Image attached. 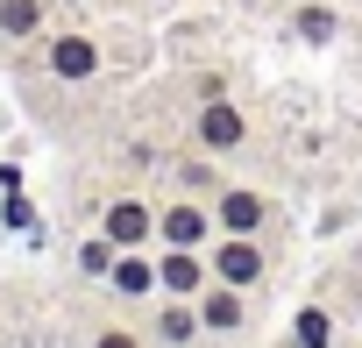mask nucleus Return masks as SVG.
Masks as SVG:
<instances>
[{
    "instance_id": "1",
    "label": "nucleus",
    "mask_w": 362,
    "mask_h": 348,
    "mask_svg": "<svg viewBox=\"0 0 362 348\" xmlns=\"http://www.w3.org/2000/svg\"><path fill=\"white\" fill-rule=\"evenodd\" d=\"M249 142V114L228 100V86L221 79H199V107H192V149H206V156H235Z\"/></svg>"
},
{
    "instance_id": "2",
    "label": "nucleus",
    "mask_w": 362,
    "mask_h": 348,
    "mask_svg": "<svg viewBox=\"0 0 362 348\" xmlns=\"http://www.w3.org/2000/svg\"><path fill=\"white\" fill-rule=\"evenodd\" d=\"M206 263H214V284H235V291L270 284V242L263 235H214Z\"/></svg>"
},
{
    "instance_id": "3",
    "label": "nucleus",
    "mask_w": 362,
    "mask_h": 348,
    "mask_svg": "<svg viewBox=\"0 0 362 348\" xmlns=\"http://www.w3.org/2000/svg\"><path fill=\"white\" fill-rule=\"evenodd\" d=\"M214 228H221V235H270V228H277V199H270L263 185H235V178H228V185L214 192Z\"/></svg>"
},
{
    "instance_id": "4",
    "label": "nucleus",
    "mask_w": 362,
    "mask_h": 348,
    "mask_svg": "<svg viewBox=\"0 0 362 348\" xmlns=\"http://www.w3.org/2000/svg\"><path fill=\"white\" fill-rule=\"evenodd\" d=\"M100 64H107L100 36H86V29H57V36H43V71H50L57 86H86V79H100Z\"/></svg>"
},
{
    "instance_id": "5",
    "label": "nucleus",
    "mask_w": 362,
    "mask_h": 348,
    "mask_svg": "<svg viewBox=\"0 0 362 348\" xmlns=\"http://www.w3.org/2000/svg\"><path fill=\"white\" fill-rule=\"evenodd\" d=\"M221 228H214V199H192V192H177L156 207V242L163 249H206Z\"/></svg>"
},
{
    "instance_id": "6",
    "label": "nucleus",
    "mask_w": 362,
    "mask_h": 348,
    "mask_svg": "<svg viewBox=\"0 0 362 348\" xmlns=\"http://www.w3.org/2000/svg\"><path fill=\"white\" fill-rule=\"evenodd\" d=\"M100 235H107L114 249H149V242H156V207H149L142 192H114V199L100 207Z\"/></svg>"
},
{
    "instance_id": "7",
    "label": "nucleus",
    "mask_w": 362,
    "mask_h": 348,
    "mask_svg": "<svg viewBox=\"0 0 362 348\" xmlns=\"http://www.w3.org/2000/svg\"><path fill=\"white\" fill-rule=\"evenodd\" d=\"M214 284L206 249H156V298H199Z\"/></svg>"
},
{
    "instance_id": "8",
    "label": "nucleus",
    "mask_w": 362,
    "mask_h": 348,
    "mask_svg": "<svg viewBox=\"0 0 362 348\" xmlns=\"http://www.w3.org/2000/svg\"><path fill=\"white\" fill-rule=\"evenodd\" d=\"M149 334H156V348H192V341L206 334V320H199V298H156V320H149Z\"/></svg>"
},
{
    "instance_id": "9",
    "label": "nucleus",
    "mask_w": 362,
    "mask_h": 348,
    "mask_svg": "<svg viewBox=\"0 0 362 348\" xmlns=\"http://www.w3.org/2000/svg\"><path fill=\"white\" fill-rule=\"evenodd\" d=\"M107 291L114 298H156V256L149 249H121L114 270H107Z\"/></svg>"
},
{
    "instance_id": "10",
    "label": "nucleus",
    "mask_w": 362,
    "mask_h": 348,
    "mask_svg": "<svg viewBox=\"0 0 362 348\" xmlns=\"http://www.w3.org/2000/svg\"><path fill=\"white\" fill-rule=\"evenodd\" d=\"M199 320H206V334H242V327H249V291L206 284V291H199Z\"/></svg>"
},
{
    "instance_id": "11",
    "label": "nucleus",
    "mask_w": 362,
    "mask_h": 348,
    "mask_svg": "<svg viewBox=\"0 0 362 348\" xmlns=\"http://www.w3.org/2000/svg\"><path fill=\"white\" fill-rule=\"evenodd\" d=\"M291 36L305 50H327L341 36V15H334V0H291Z\"/></svg>"
},
{
    "instance_id": "12",
    "label": "nucleus",
    "mask_w": 362,
    "mask_h": 348,
    "mask_svg": "<svg viewBox=\"0 0 362 348\" xmlns=\"http://www.w3.org/2000/svg\"><path fill=\"white\" fill-rule=\"evenodd\" d=\"M334 341H341L334 306H327V298H305V306L291 313V348H334Z\"/></svg>"
},
{
    "instance_id": "13",
    "label": "nucleus",
    "mask_w": 362,
    "mask_h": 348,
    "mask_svg": "<svg viewBox=\"0 0 362 348\" xmlns=\"http://www.w3.org/2000/svg\"><path fill=\"white\" fill-rule=\"evenodd\" d=\"M43 15H50V0H0V36L8 43H36Z\"/></svg>"
},
{
    "instance_id": "14",
    "label": "nucleus",
    "mask_w": 362,
    "mask_h": 348,
    "mask_svg": "<svg viewBox=\"0 0 362 348\" xmlns=\"http://www.w3.org/2000/svg\"><path fill=\"white\" fill-rule=\"evenodd\" d=\"M228 178H221V156L192 149V156H177V192H192V199H214Z\"/></svg>"
},
{
    "instance_id": "15",
    "label": "nucleus",
    "mask_w": 362,
    "mask_h": 348,
    "mask_svg": "<svg viewBox=\"0 0 362 348\" xmlns=\"http://www.w3.org/2000/svg\"><path fill=\"white\" fill-rule=\"evenodd\" d=\"M114 256H121V249H114L107 235H86V242H78V270H86V277H107Z\"/></svg>"
},
{
    "instance_id": "16",
    "label": "nucleus",
    "mask_w": 362,
    "mask_h": 348,
    "mask_svg": "<svg viewBox=\"0 0 362 348\" xmlns=\"http://www.w3.org/2000/svg\"><path fill=\"white\" fill-rule=\"evenodd\" d=\"M93 348H149V341H142L135 327H121V320H107V327L93 334Z\"/></svg>"
},
{
    "instance_id": "17",
    "label": "nucleus",
    "mask_w": 362,
    "mask_h": 348,
    "mask_svg": "<svg viewBox=\"0 0 362 348\" xmlns=\"http://www.w3.org/2000/svg\"><path fill=\"white\" fill-rule=\"evenodd\" d=\"M29 221H36V214H29V199H22V192H8V228H29Z\"/></svg>"
},
{
    "instance_id": "18",
    "label": "nucleus",
    "mask_w": 362,
    "mask_h": 348,
    "mask_svg": "<svg viewBox=\"0 0 362 348\" xmlns=\"http://www.w3.org/2000/svg\"><path fill=\"white\" fill-rule=\"evenodd\" d=\"M50 8H86V0H50Z\"/></svg>"
},
{
    "instance_id": "19",
    "label": "nucleus",
    "mask_w": 362,
    "mask_h": 348,
    "mask_svg": "<svg viewBox=\"0 0 362 348\" xmlns=\"http://www.w3.org/2000/svg\"><path fill=\"white\" fill-rule=\"evenodd\" d=\"M355 270H362V249H355Z\"/></svg>"
}]
</instances>
